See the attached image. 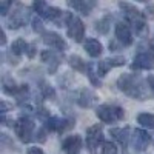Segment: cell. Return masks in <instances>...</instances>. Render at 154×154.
Listing matches in <instances>:
<instances>
[{
  "mask_svg": "<svg viewBox=\"0 0 154 154\" xmlns=\"http://www.w3.org/2000/svg\"><path fill=\"white\" fill-rule=\"evenodd\" d=\"M117 86L122 93H125L128 97L145 100L149 94V85L146 86L145 80L140 75L136 74H123L117 79Z\"/></svg>",
  "mask_w": 154,
  "mask_h": 154,
  "instance_id": "cell-1",
  "label": "cell"
},
{
  "mask_svg": "<svg viewBox=\"0 0 154 154\" xmlns=\"http://www.w3.org/2000/svg\"><path fill=\"white\" fill-rule=\"evenodd\" d=\"M119 8L123 11L125 20L130 23V26L134 29V32L140 37H145L148 34V25H146L145 14H142L136 6L126 3V2H119Z\"/></svg>",
  "mask_w": 154,
  "mask_h": 154,
  "instance_id": "cell-2",
  "label": "cell"
},
{
  "mask_svg": "<svg viewBox=\"0 0 154 154\" xmlns=\"http://www.w3.org/2000/svg\"><path fill=\"white\" fill-rule=\"evenodd\" d=\"M96 116L103 123H114L125 117V109L117 105H100L96 109Z\"/></svg>",
  "mask_w": 154,
  "mask_h": 154,
  "instance_id": "cell-3",
  "label": "cell"
},
{
  "mask_svg": "<svg viewBox=\"0 0 154 154\" xmlns=\"http://www.w3.org/2000/svg\"><path fill=\"white\" fill-rule=\"evenodd\" d=\"M34 120L29 119L28 116H22L20 119L16 120L14 123V131H16V136L22 140L23 143H28L34 139L32 137V133H34Z\"/></svg>",
  "mask_w": 154,
  "mask_h": 154,
  "instance_id": "cell-4",
  "label": "cell"
},
{
  "mask_svg": "<svg viewBox=\"0 0 154 154\" xmlns=\"http://www.w3.org/2000/svg\"><path fill=\"white\" fill-rule=\"evenodd\" d=\"M11 12V17L6 20V26L9 29H19L29 20V9L23 5H17V8Z\"/></svg>",
  "mask_w": 154,
  "mask_h": 154,
  "instance_id": "cell-5",
  "label": "cell"
},
{
  "mask_svg": "<svg viewBox=\"0 0 154 154\" xmlns=\"http://www.w3.org/2000/svg\"><path fill=\"white\" fill-rule=\"evenodd\" d=\"M103 143V136H102V125H93L86 130V148L91 154L97 152V148Z\"/></svg>",
  "mask_w": 154,
  "mask_h": 154,
  "instance_id": "cell-6",
  "label": "cell"
},
{
  "mask_svg": "<svg viewBox=\"0 0 154 154\" xmlns=\"http://www.w3.org/2000/svg\"><path fill=\"white\" fill-rule=\"evenodd\" d=\"M154 68V54L152 51H139L134 56L131 69H152Z\"/></svg>",
  "mask_w": 154,
  "mask_h": 154,
  "instance_id": "cell-7",
  "label": "cell"
},
{
  "mask_svg": "<svg viewBox=\"0 0 154 154\" xmlns=\"http://www.w3.org/2000/svg\"><path fill=\"white\" fill-rule=\"evenodd\" d=\"M66 32L77 43H80L83 40V37H85V25L80 20V17H77V16L71 17V20L68 23V28H66Z\"/></svg>",
  "mask_w": 154,
  "mask_h": 154,
  "instance_id": "cell-8",
  "label": "cell"
},
{
  "mask_svg": "<svg viewBox=\"0 0 154 154\" xmlns=\"http://www.w3.org/2000/svg\"><path fill=\"white\" fill-rule=\"evenodd\" d=\"M131 143H133V149L136 152H142L151 143V136L145 130H134V133L131 136Z\"/></svg>",
  "mask_w": 154,
  "mask_h": 154,
  "instance_id": "cell-9",
  "label": "cell"
},
{
  "mask_svg": "<svg viewBox=\"0 0 154 154\" xmlns=\"http://www.w3.org/2000/svg\"><path fill=\"white\" fill-rule=\"evenodd\" d=\"M116 38L120 42L123 46H131L133 45V34H131V26L128 22H119L116 23Z\"/></svg>",
  "mask_w": 154,
  "mask_h": 154,
  "instance_id": "cell-10",
  "label": "cell"
},
{
  "mask_svg": "<svg viewBox=\"0 0 154 154\" xmlns=\"http://www.w3.org/2000/svg\"><path fill=\"white\" fill-rule=\"evenodd\" d=\"M42 38H43V43L49 48H53V49H57L60 51V53H63L65 49H68V45L66 42L62 38V35L53 32V31H49V32H42Z\"/></svg>",
  "mask_w": 154,
  "mask_h": 154,
  "instance_id": "cell-11",
  "label": "cell"
},
{
  "mask_svg": "<svg viewBox=\"0 0 154 154\" xmlns=\"http://www.w3.org/2000/svg\"><path fill=\"white\" fill-rule=\"evenodd\" d=\"M75 123L74 120H69V119H60V117H48L45 120V126L48 128L49 131H56V133H63L72 128Z\"/></svg>",
  "mask_w": 154,
  "mask_h": 154,
  "instance_id": "cell-12",
  "label": "cell"
},
{
  "mask_svg": "<svg viewBox=\"0 0 154 154\" xmlns=\"http://www.w3.org/2000/svg\"><path fill=\"white\" fill-rule=\"evenodd\" d=\"M125 65V57H109V59H105L97 63V74L99 77H103L106 75V72L116 66H122Z\"/></svg>",
  "mask_w": 154,
  "mask_h": 154,
  "instance_id": "cell-13",
  "label": "cell"
},
{
  "mask_svg": "<svg viewBox=\"0 0 154 154\" xmlns=\"http://www.w3.org/2000/svg\"><path fill=\"white\" fill-rule=\"evenodd\" d=\"M82 137L79 134L74 136H68L65 137V140L62 142V149L65 151L66 154H79L82 149Z\"/></svg>",
  "mask_w": 154,
  "mask_h": 154,
  "instance_id": "cell-14",
  "label": "cell"
},
{
  "mask_svg": "<svg viewBox=\"0 0 154 154\" xmlns=\"http://www.w3.org/2000/svg\"><path fill=\"white\" fill-rule=\"evenodd\" d=\"M109 134L112 136L114 140H117L123 148H126L128 142H130V137H131L130 136V128L128 126H125V128H112V130H109Z\"/></svg>",
  "mask_w": 154,
  "mask_h": 154,
  "instance_id": "cell-15",
  "label": "cell"
},
{
  "mask_svg": "<svg viewBox=\"0 0 154 154\" xmlns=\"http://www.w3.org/2000/svg\"><path fill=\"white\" fill-rule=\"evenodd\" d=\"M66 3L71 9L80 12V14H83V16H88L89 12H91V9L94 8L88 0H66Z\"/></svg>",
  "mask_w": 154,
  "mask_h": 154,
  "instance_id": "cell-16",
  "label": "cell"
},
{
  "mask_svg": "<svg viewBox=\"0 0 154 154\" xmlns=\"http://www.w3.org/2000/svg\"><path fill=\"white\" fill-rule=\"evenodd\" d=\"M83 48L91 57H99L102 54V51H103L102 43L96 40V38H86V42L83 43Z\"/></svg>",
  "mask_w": 154,
  "mask_h": 154,
  "instance_id": "cell-17",
  "label": "cell"
},
{
  "mask_svg": "<svg viewBox=\"0 0 154 154\" xmlns=\"http://www.w3.org/2000/svg\"><path fill=\"white\" fill-rule=\"evenodd\" d=\"M75 102H77L80 106L88 108V106H91L94 102H96V96H94L91 91H88V89H80V91L77 93Z\"/></svg>",
  "mask_w": 154,
  "mask_h": 154,
  "instance_id": "cell-18",
  "label": "cell"
},
{
  "mask_svg": "<svg viewBox=\"0 0 154 154\" xmlns=\"http://www.w3.org/2000/svg\"><path fill=\"white\" fill-rule=\"evenodd\" d=\"M42 62H45V63H48V65H51V66H49V72L53 74V72L57 69V66H59L60 59H59V56H56L54 51L45 49V51H42Z\"/></svg>",
  "mask_w": 154,
  "mask_h": 154,
  "instance_id": "cell-19",
  "label": "cell"
},
{
  "mask_svg": "<svg viewBox=\"0 0 154 154\" xmlns=\"http://www.w3.org/2000/svg\"><path fill=\"white\" fill-rule=\"evenodd\" d=\"M28 48H29V45L25 42L23 38H17V40H14L12 45H11V53L19 57V56H22L25 53H28Z\"/></svg>",
  "mask_w": 154,
  "mask_h": 154,
  "instance_id": "cell-20",
  "label": "cell"
},
{
  "mask_svg": "<svg viewBox=\"0 0 154 154\" xmlns=\"http://www.w3.org/2000/svg\"><path fill=\"white\" fill-rule=\"evenodd\" d=\"M137 123L143 128H148V130H152L154 128V116L149 112H140L137 116Z\"/></svg>",
  "mask_w": 154,
  "mask_h": 154,
  "instance_id": "cell-21",
  "label": "cell"
},
{
  "mask_svg": "<svg viewBox=\"0 0 154 154\" xmlns=\"http://www.w3.org/2000/svg\"><path fill=\"white\" fill-rule=\"evenodd\" d=\"M19 89H20V86H17L11 77H3V93H6L9 96H17Z\"/></svg>",
  "mask_w": 154,
  "mask_h": 154,
  "instance_id": "cell-22",
  "label": "cell"
},
{
  "mask_svg": "<svg viewBox=\"0 0 154 154\" xmlns=\"http://www.w3.org/2000/svg\"><path fill=\"white\" fill-rule=\"evenodd\" d=\"M86 75L89 77V80L94 86H100V80H99V74H97V63H88L86 66Z\"/></svg>",
  "mask_w": 154,
  "mask_h": 154,
  "instance_id": "cell-23",
  "label": "cell"
},
{
  "mask_svg": "<svg viewBox=\"0 0 154 154\" xmlns=\"http://www.w3.org/2000/svg\"><path fill=\"white\" fill-rule=\"evenodd\" d=\"M69 65H71V68H74L75 71L85 72V71H86V66H88V63L83 62V59L79 57V56H71V57H69Z\"/></svg>",
  "mask_w": 154,
  "mask_h": 154,
  "instance_id": "cell-24",
  "label": "cell"
},
{
  "mask_svg": "<svg viewBox=\"0 0 154 154\" xmlns=\"http://www.w3.org/2000/svg\"><path fill=\"white\" fill-rule=\"evenodd\" d=\"M111 20H112V16H105L103 19H100V20L96 23V31H99L100 34H106V32L109 31Z\"/></svg>",
  "mask_w": 154,
  "mask_h": 154,
  "instance_id": "cell-25",
  "label": "cell"
},
{
  "mask_svg": "<svg viewBox=\"0 0 154 154\" xmlns=\"http://www.w3.org/2000/svg\"><path fill=\"white\" fill-rule=\"evenodd\" d=\"M32 8L34 11L37 12V16H40L42 19H45V14H46V11H48V5L45 0H32Z\"/></svg>",
  "mask_w": 154,
  "mask_h": 154,
  "instance_id": "cell-26",
  "label": "cell"
},
{
  "mask_svg": "<svg viewBox=\"0 0 154 154\" xmlns=\"http://www.w3.org/2000/svg\"><path fill=\"white\" fill-rule=\"evenodd\" d=\"M40 91H42V94H43V97H45V99H54V97H56V91H54V88L51 86V85H48V83H45V82H42Z\"/></svg>",
  "mask_w": 154,
  "mask_h": 154,
  "instance_id": "cell-27",
  "label": "cell"
},
{
  "mask_svg": "<svg viewBox=\"0 0 154 154\" xmlns=\"http://www.w3.org/2000/svg\"><path fill=\"white\" fill-rule=\"evenodd\" d=\"M102 154H119V151L112 142H103L102 143Z\"/></svg>",
  "mask_w": 154,
  "mask_h": 154,
  "instance_id": "cell-28",
  "label": "cell"
},
{
  "mask_svg": "<svg viewBox=\"0 0 154 154\" xmlns=\"http://www.w3.org/2000/svg\"><path fill=\"white\" fill-rule=\"evenodd\" d=\"M12 3H14V0H2V2H0V14H2L3 17L8 16L9 8L12 6Z\"/></svg>",
  "mask_w": 154,
  "mask_h": 154,
  "instance_id": "cell-29",
  "label": "cell"
},
{
  "mask_svg": "<svg viewBox=\"0 0 154 154\" xmlns=\"http://www.w3.org/2000/svg\"><path fill=\"white\" fill-rule=\"evenodd\" d=\"M31 23H32V29L35 32H45V28H43V23L40 20V16H38V17H32Z\"/></svg>",
  "mask_w": 154,
  "mask_h": 154,
  "instance_id": "cell-30",
  "label": "cell"
},
{
  "mask_svg": "<svg viewBox=\"0 0 154 154\" xmlns=\"http://www.w3.org/2000/svg\"><path fill=\"white\" fill-rule=\"evenodd\" d=\"M143 12H145V17H146L148 20H152V19H154V5H148Z\"/></svg>",
  "mask_w": 154,
  "mask_h": 154,
  "instance_id": "cell-31",
  "label": "cell"
},
{
  "mask_svg": "<svg viewBox=\"0 0 154 154\" xmlns=\"http://www.w3.org/2000/svg\"><path fill=\"white\" fill-rule=\"evenodd\" d=\"M34 139H37L38 142H45V140H46V136H45V130H43V128L37 130V133H35V137H34Z\"/></svg>",
  "mask_w": 154,
  "mask_h": 154,
  "instance_id": "cell-32",
  "label": "cell"
},
{
  "mask_svg": "<svg viewBox=\"0 0 154 154\" xmlns=\"http://www.w3.org/2000/svg\"><path fill=\"white\" fill-rule=\"evenodd\" d=\"M28 154H45L42 151V148H37V146H31L28 148Z\"/></svg>",
  "mask_w": 154,
  "mask_h": 154,
  "instance_id": "cell-33",
  "label": "cell"
},
{
  "mask_svg": "<svg viewBox=\"0 0 154 154\" xmlns=\"http://www.w3.org/2000/svg\"><path fill=\"white\" fill-rule=\"evenodd\" d=\"M136 2H140V3H146V2H149V0H136Z\"/></svg>",
  "mask_w": 154,
  "mask_h": 154,
  "instance_id": "cell-34",
  "label": "cell"
}]
</instances>
